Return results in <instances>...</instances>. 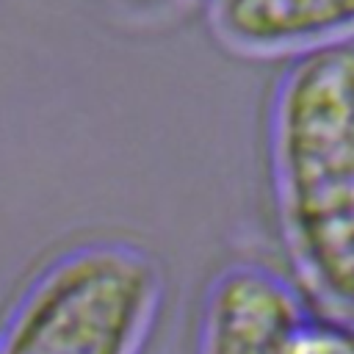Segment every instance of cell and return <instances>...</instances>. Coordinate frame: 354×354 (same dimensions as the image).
<instances>
[{"label":"cell","instance_id":"2","mask_svg":"<svg viewBox=\"0 0 354 354\" xmlns=\"http://www.w3.org/2000/svg\"><path fill=\"white\" fill-rule=\"evenodd\" d=\"M155 293L158 277L141 252L80 249L25 299L0 354H133Z\"/></svg>","mask_w":354,"mask_h":354},{"label":"cell","instance_id":"5","mask_svg":"<svg viewBox=\"0 0 354 354\" xmlns=\"http://www.w3.org/2000/svg\"><path fill=\"white\" fill-rule=\"evenodd\" d=\"M290 354H354V321L332 313H307L293 335Z\"/></svg>","mask_w":354,"mask_h":354},{"label":"cell","instance_id":"1","mask_svg":"<svg viewBox=\"0 0 354 354\" xmlns=\"http://www.w3.org/2000/svg\"><path fill=\"white\" fill-rule=\"evenodd\" d=\"M288 252L324 313L354 321V41L299 53L271 111Z\"/></svg>","mask_w":354,"mask_h":354},{"label":"cell","instance_id":"3","mask_svg":"<svg viewBox=\"0 0 354 354\" xmlns=\"http://www.w3.org/2000/svg\"><path fill=\"white\" fill-rule=\"evenodd\" d=\"M310 310L301 296L263 266L224 271L205 307L202 354H290Z\"/></svg>","mask_w":354,"mask_h":354},{"label":"cell","instance_id":"4","mask_svg":"<svg viewBox=\"0 0 354 354\" xmlns=\"http://www.w3.org/2000/svg\"><path fill=\"white\" fill-rule=\"evenodd\" d=\"M221 33L246 50H310L354 33V0H218Z\"/></svg>","mask_w":354,"mask_h":354}]
</instances>
